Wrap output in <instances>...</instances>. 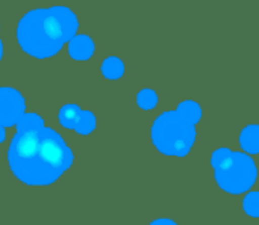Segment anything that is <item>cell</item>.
Returning <instances> with one entry per match:
<instances>
[{
    "instance_id": "cell-6",
    "label": "cell",
    "mask_w": 259,
    "mask_h": 225,
    "mask_svg": "<svg viewBox=\"0 0 259 225\" xmlns=\"http://www.w3.org/2000/svg\"><path fill=\"white\" fill-rule=\"evenodd\" d=\"M70 56L76 61H87L94 53V42L87 35H77L70 39L68 45Z\"/></svg>"
},
{
    "instance_id": "cell-9",
    "label": "cell",
    "mask_w": 259,
    "mask_h": 225,
    "mask_svg": "<svg viewBox=\"0 0 259 225\" xmlns=\"http://www.w3.org/2000/svg\"><path fill=\"white\" fill-rule=\"evenodd\" d=\"M80 114H82V110L79 109V106H76V104H65L59 110V121H61V124L64 127L74 129V126L77 124V121L80 118Z\"/></svg>"
},
{
    "instance_id": "cell-3",
    "label": "cell",
    "mask_w": 259,
    "mask_h": 225,
    "mask_svg": "<svg viewBox=\"0 0 259 225\" xmlns=\"http://www.w3.org/2000/svg\"><path fill=\"white\" fill-rule=\"evenodd\" d=\"M211 166L219 188L231 195L249 192L258 180L256 163L244 151L219 148L211 156Z\"/></svg>"
},
{
    "instance_id": "cell-10",
    "label": "cell",
    "mask_w": 259,
    "mask_h": 225,
    "mask_svg": "<svg viewBox=\"0 0 259 225\" xmlns=\"http://www.w3.org/2000/svg\"><path fill=\"white\" fill-rule=\"evenodd\" d=\"M102 73L106 79H120L124 73V65L118 58H108L102 64Z\"/></svg>"
},
{
    "instance_id": "cell-7",
    "label": "cell",
    "mask_w": 259,
    "mask_h": 225,
    "mask_svg": "<svg viewBox=\"0 0 259 225\" xmlns=\"http://www.w3.org/2000/svg\"><path fill=\"white\" fill-rule=\"evenodd\" d=\"M240 147L247 154H259V124L246 126L240 133Z\"/></svg>"
},
{
    "instance_id": "cell-15",
    "label": "cell",
    "mask_w": 259,
    "mask_h": 225,
    "mask_svg": "<svg viewBox=\"0 0 259 225\" xmlns=\"http://www.w3.org/2000/svg\"><path fill=\"white\" fill-rule=\"evenodd\" d=\"M153 224H175L171 219H158V221H153Z\"/></svg>"
},
{
    "instance_id": "cell-4",
    "label": "cell",
    "mask_w": 259,
    "mask_h": 225,
    "mask_svg": "<svg viewBox=\"0 0 259 225\" xmlns=\"http://www.w3.org/2000/svg\"><path fill=\"white\" fill-rule=\"evenodd\" d=\"M152 142L155 148L173 157H185L196 144V124L184 118L178 110L162 112L152 126Z\"/></svg>"
},
{
    "instance_id": "cell-5",
    "label": "cell",
    "mask_w": 259,
    "mask_h": 225,
    "mask_svg": "<svg viewBox=\"0 0 259 225\" xmlns=\"http://www.w3.org/2000/svg\"><path fill=\"white\" fill-rule=\"evenodd\" d=\"M24 114V98L12 88H0V126H15Z\"/></svg>"
},
{
    "instance_id": "cell-11",
    "label": "cell",
    "mask_w": 259,
    "mask_h": 225,
    "mask_svg": "<svg viewBox=\"0 0 259 225\" xmlns=\"http://www.w3.org/2000/svg\"><path fill=\"white\" fill-rule=\"evenodd\" d=\"M15 126H17V132H23V130H30V129L42 127L44 121H42V118L38 114H23Z\"/></svg>"
},
{
    "instance_id": "cell-16",
    "label": "cell",
    "mask_w": 259,
    "mask_h": 225,
    "mask_svg": "<svg viewBox=\"0 0 259 225\" xmlns=\"http://www.w3.org/2000/svg\"><path fill=\"white\" fill-rule=\"evenodd\" d=\"M5 136H6V133H5V129L0 126V142H3V141H5Z\"/></svg>"
},
{
    "instance_id": "cell-1",
    "label": "cell",
    "mask_w": 259,
    "mask_h": 225,
    "mask_svg": "<svg viewBox=\"0 0 259 225\" xmlns=\"http://www.w3.org/2000/svg\"><path fill=\"white\" fill-rule=\"evenodd\" d=\"M73 159L61 135L44 126L17 132L8 151L12 174L29 186L55 183L71 166Z\"/></svg>"
},
{
    "instance_id": "cell-8",
    "label": "cell",
    "mask_w": 259,
    "mask_h": 225,
    "mask_svg": "<svg viewBox=\"0 0 259 225\" xmlns=\"http://www.w3.org/2000/svg\"><path fill=\"white\" fill-rule=\"evenodd\" d=\"M176 110L184 117L187 118L190 123L196 124L202 120V107L199 103L193 101V100H185L182 103H179V106L176 107Z\"/></svg>"
},
{
    "instance_id": "cell-14",
    "label": "cell",
    "mask_w": 259,
    "mask_h": 225,
    "mask_svg": "<svg viewBox=\"0 0 259 225\" xmlns=\"http://www.w3.org/2000/svg\"><path fill=\"white\" fill-rule=\"evenodd\" d=\"M243 209L246 215L259 218V192H249L243 200Z\"/></svg>"
},
{
    "instance_id": "cell-17",
    "label": "cell",
    "mask_w": 259,
    "mask_h": 225,
    "mask_svg": "<svg viewBox=\"0 0 259 225\" xmlns=\"http://www.w3.org/2000/svg\"><path fill=\"white\" fill-rule=\"evenodd\" d=\"M2 56H3V44H2V39H0V61H2Z\"/></svg>"
},
{
    "instance_id": "cell-12",
    "label": "cell",
    "mask_w": 259,
    "mask_h": 225,
    "mask_svg": "<svg viewBox=\"0 0 259 225\" xmlns=\"http://www.w3.org/2000/svg\"><path fill=\"white\" fill-rule=\"evenodd\" d=\"M94 127H96V118H94V115L90 110H85V112L82 110L80 118H79L77 124L74 126V130L79 135H88V133H91L94 130Z\"/></svg>"
},
{
    "instance_id": "cell-2",
    "label": "cell",
    "mask_w": 259,
    "mask_h": 225,
    "mask_svg": "<svg viewBox=\"0 0 259 225\" xmlns=\"http://www.w3.org/2000/svg\"><path fill=\"white\" fill-rule=\"evenodd\" d=\"M79 21L67 6L33 9L18 23L17 39L24 53L46 59L55 56L74 36Z\"/></svg>"
},
{
    "instance_id": "cell-13",
    "label": "cell",
    "mask_w": 259,
    "mask_h": 225,
    "mask_svg": "<svg viewBox=\"0 0 259 225\" xmlns=\"http://www.w3.org/2000/svg\"><path fill=\"white\" fill-rule=\"evenodd\" d=\"M137 103H138V106H140L141 109L150 110V109H153V107L158 104V95H156V92H155L153 89L146 88V89H143V91L138 92V95H137Z\"/></svg>"
}]
</instances>
